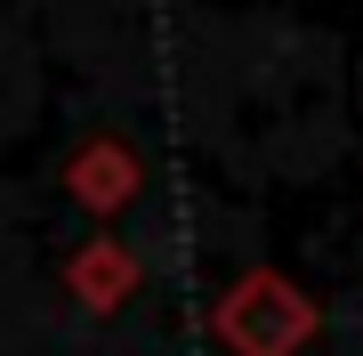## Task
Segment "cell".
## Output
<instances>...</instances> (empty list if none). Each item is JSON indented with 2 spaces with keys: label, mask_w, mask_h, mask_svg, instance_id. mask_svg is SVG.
I'll use <instances>...</instances> for the list:
<instances>
[{
  "label": "cell",
  "mask_w": 363,
  "mask_h": 356,
  "mask_svg": "<svg viewBox=\"0 0 363 356\" xmlns=\"http://www.w3.org/2000/svg\"><path fill=\"white\" fill-rule=\"evenodd\" d=\"M210 340L226 356H307L323 340V308L283 267H242L210 308Z\"/></svg>",
  "instance_id": "obj_1"
},
{
  "label": "cell",
  "mask_w": 363,
  "mask_h": 356,
  "mask_svg": "<svg viewBox=\"0 0 363 356\" xmlns=\"http://www.w3.org/2000/svg\"><path fill=\"white\" fill-rule=\"evenodd\" d=\"M65 195L89 219H121L145 195V154H138L130 138H81L73 162H65Z\"/></svg>",
  "instance_id": "obj_2"
},
{
  "label": "cell",
  "mask_w": 363,
  "mask_h": 356,
  "mask_svg": "<svg viewBox=\"0 0 363 356\" xmlns=\"http://www.w3.org/2000/svg\"><path fill=\"white\" fill-rule=\"evenodd\" d=\"M138 284H145V267H138V251L121 243V235H89L65 259V291L89 316H113V308H130L138 300Z\"/></svg>",
  "instance_id": "obj_3"
}]
</instances>
